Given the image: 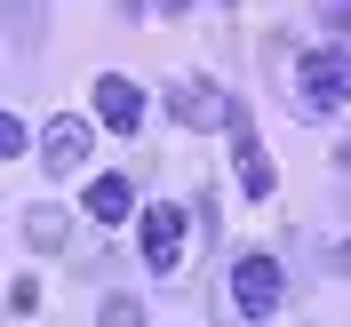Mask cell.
Listing matches in <instances>:
<instances>
[{"mask_svg": "<svg viewBox=\"0 0 351 327\" xmlns=\"http://www.w3.org/2000/svg\"><path fill=\"white\" fill-rule=\"evenodd\" d=\"M160 8H192V0H160Z\"/></svg>", "mask_w": 351, "mask_h": 327, "instance_id": "obj_11", "label": "cell"}, {"mask_svg": "<svg viewBox=\"0 0 351 327\" xmlns=\"http://www.w3.org/2000/svg\"><path fill=\"white\" fill-rule=\"evenodd\" d=\"M88 216L96 223H128L136 216V184L128 175H96V184H88Z\"/></svg>", "mask_w": 351, "mask_h": 327, "instance_id": "obj_8", "label": "cell"}, {"mask_svg": "<svg viewBox=\"0 0 351 327\" xmlns=\"http://www.w3.org/2000/svg\"><path fill=\"white\" fill-rule=\"evenodd\" d=\"M168 112L176 120H184V128H232V96H223V88H208V80H176L168 88Z\"/></svg>", "mask_w": 351, "mask_h": 327, "instance_id": "obj_3", "label": "cell"}, {"mask_svg": "<svg viewBox=\"0 0 351 327\" xmlns=\"http://www.w3.org/2000/svg\"><path fill=\"white\" fill-rule=\"evenodd\" d=\"M88 112H96L104 128L136 136V128H144V88H136V80H120V72H104V80L88 88Z\"/></svg>", "mask_w": 351, "mask_h": 327, "instance_id": "obj_4", "label": "cell"}, {"mask_svg": "<svg viewBox=\"0 0 351 327\" xmlns=\"http://www.w3.org/2000/svg\"><path fill=\"white\" fill-rule=\"evenodd\" d=\"M232 168H240V192L247 199H271V184H280V175H271V152H263V136L247 128L240 112H232Z\"/></svg>", "mask_w": 351, "mask_h": 327, "instance_id": "obj_5", "label": "cell"}, {"mask_svg": "<svg viewBox=\"0 0 351 327\" xmlns=\"http://www.w3.org/2000/svg\"><path fill=\"white\" fill-rule=\"evenodd\" d=\"M184 208H168V199H152V208H144V263H152V271H176V256H184Z\"/></svg>", "mask_w": 351, "mask_h": 327, "instance_id": "obj_6", "label": "cell"}, {"mask_svg": "<svg viewBox=\"0 0 351 327\" xmlns=\"http://www.w3.org/2000/svg\"><path fill=\"white\" fill-rule=\"evenodd\" d=\"M319 16H328V24H343V32H351V0H319Z\"/></svg>", "mask_w": 351, "mask_h": 327, "instance_id": "obj_10", "label": "cell"}, {"mask_svg": "<svg viewBox=\"0 0 351 327\" xmlns=\"http://www.w3.org/2000/svg\"><path fill=\"white\" fill-rule=\"evenodd\" d=\"M24 152V120H16V112H0V160H16Z\"/></svg>", "mask_w": 351, "mask_h": 327, "instance_id": "obj_9", "label": "cell"}, {"mask_svg": "<svg viewBox=\"0 0 351 327\" xmlns=\"http://www.w3.org/2000/svg\"><path fill=\"white\" fill-rule=\"evenodd\" d=\"M88 144H96L88 120H48V175H80L88 168Z\"/></svg>", "mask_w": 351, "mask_h": 327, "instance_id": "obj_7", "label": "cell"}, {"mask_svg": "<svg viewBox=\"0 0 351 327\" xmlns=\"http://www.w3.org/2000/svg\"><path fill=\"white\" fill-rule=\"evenodd\" d=\"M280 304H287V280H280L271 256H240L232 263V311H240V319H271Z\"/></svg>", "mask_w": 351, "mask_h": 327, "instance_id": "obj_2", "label": "cell"}, {"mask_svg": "<svg viewBox=\"0 0 351 327\" xmlns=\"http://www.w3.org/2000/svg\"><path fill=\"white\" fill-rule=\"evenodd\" d=\"M295 96H304L311 120H335L351 104V48H311L295 56Z\"/></svg>", "mask_w": 351, "mask_h": 327, "instance_id": "obj_1", "label": "cell"}]
</instances>
